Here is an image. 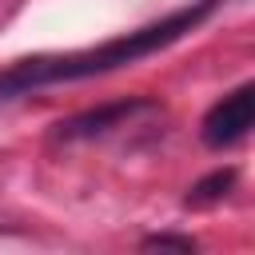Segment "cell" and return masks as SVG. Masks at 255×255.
<instances>
[{"label": "cell", "mask_w": 255, "mask_h": 255, "mask_svg": "<svg viewBox=\"0 0 255 255\" xmlns=\"http://www.w3.org/2000/svg\"><path fill=\"white\" fill-rule=\"evenodd\" d=\"M219 8V0H191L187 8H175L135 32H124L116 40H104L100 48H80V52H56V56H28L16 60L12 68L0 72V104L40 92L48 84H72V80H92V76H108L116 68H128L135 60H147L163 48H171L175 40H183L187 32H195L211 12Z\"/></svg>", "instance_id": "6da1fadb"}, {"label": "cell", "mask_w": 255, "mask_h": 255, "mask_svg": "<svg viewBox=\"0 0 255 255\" xmlns=\"http://www.w3.org/2000/svg\"><path fill=\"white\" fill-rule=\"evenodd\" d=\"M255 124V84H239L231 88L223 100H215L203 116V143L223 151V147H235Z\"/></svg>", "instance_id": "7a4b0ae2"}, {"label": "cell", "mask_w": 255, "mask_h": 255, "mask_svg": "<svg viewBox=\"0 0 255 255\" xmlns=\"http://www.w3.org/2000/svg\"><path fill=\"white\" fill-rule=\"evenodd\" d=\"M147 108H155V104L143 100V96L116 100V104H104V108H96V112H84V116H76V120H68V124H56V135H60V139H96V135H104V131H112V128H124L128 120H135V116L147 112Z\"/></svg>", "instance_id": "3957f363"}, {"label": "cell", "mask_w": 255, "mask_h": 255, "mask_svg": "<svg viewBox=\"0 0 255 255\" xmlns=\"http://www.w3.org/2000/svg\"><path fill=\"white\" fill-rule=\"evenodd\" d=\"M235 179H239V171H235V167H219V171L203 175V179L187 191V203H191V207H211V203H219L223 195H231Z\"/></svg>", "instance_id": "277c9868"}, {"label": "cell", "mask_w": 255, "mask_h": 255, "mask_svg": "<svg viewBox=\"0 0 255 255\" xmlns=\"http://www.w3.org/2000/svg\"><path fill=\"white\" fill-rule=\"evenodd\" d=\"M143 247H179V251H195L191 239H175V235H151V239H143Z\"/></svg>", "instance_id": "5b68a950"}]
</instances>
